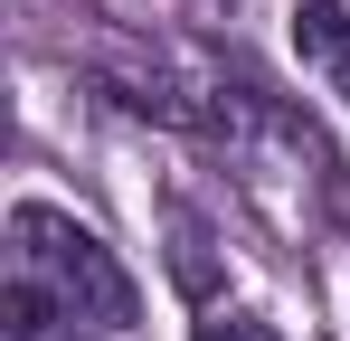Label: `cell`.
<instances>
[{
    "label": "cell",
    "mask_w": 350,
    "mask_h": 341,
    "mask_svg": "<svg viewBox=\"0 0 350 341\" xmlns=\"http://www.w3.org/2000/svg\"><path fill=\"white\" fill-rule=\"evenodd\" d=\"M189 341H275V332H265L256 313H208V323H199Z\"/></svg>",
    "instance_id": "cell-3"
},
{
    "label": "cell",
    "mask_w": 350,
    "mask_h": 341,
    "mask_svg": "<svg viewBox=\"0 0 350 341\" xmlns=\"http://www.w3.org/2000/svg\"><path fill=\"white\" fill-rule=\"evenodd\" d=\"M293 57L350 105V0H293Z\"/></svg>",
    "instance_id": "cell-2"
},
{
    "label": "cell",
    "mask_w": 350,
    "mask_h": 341,
    "mask_svg": "<svg viewBox=\"0 0 350 341\" xmlns=\"http://www.w3.org/2000/svg\"><path fill=\"white\" fill-rule=\"evenodd\" d=\"M0 275H10V332L19 341H123L142 323V284L123 275V256L76 209H48V199L10 209Z\"/></svg>",
    "instance_id": "cell-1"
}]
</instances>
